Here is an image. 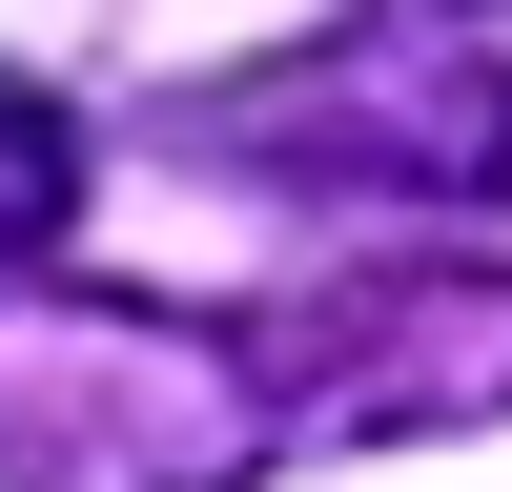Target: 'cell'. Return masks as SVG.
<instances>
[{
    "label": "cell",
    "mask_w": 512,
    "mask_h": 492,
    "mask_svg": "<svg viewBox=\"0 0 512 492\" xmlns=\"http://www.w3.org/2000/svg\"><path fill=\"white\" fill-rule=\"evenodd\" d=\"M512 410V267H349L308 308H0V492H246L287 451H390Z\"/></svg>",
    "instance_id": "obj_1"
},
{
    "label": "cell",
    "mask_w": 512,
    "mask_h": 492,
    "mask_svg": "<svg viewBox=\"0 0 512 492\" xmlns=\"http://www.w3.org/2000/svg\"><path fill=\"white\" fill-rule=\"evenodd\" d=\"M185 144L267 164V185H410V205H451V185L512 164V62H472V41H431V21H369V41H328V62H287V82L185 103Z\"/></svg>",
    "instance_id": "obj_2"
},
{
    "label": "cell",
    "mask_w": 512,
    "mask_h": 492,
    "mask_svg": "<svg viewBox=\"0 0 512 492\" xmlns=\"http://www.w3.org/2000/svg\"><path fill=\"white\" fill-rule=\"evenodd\" d=\"M82 185H103V144H82V123H62V103H41V82H21V62H0V287H21V267H41V246H62V226H82Z\"/></svg>",
    "instance_id": "obj_3"
}]
</instances>
